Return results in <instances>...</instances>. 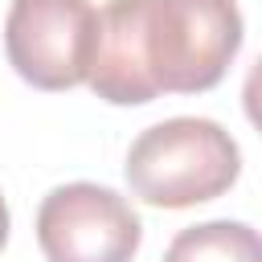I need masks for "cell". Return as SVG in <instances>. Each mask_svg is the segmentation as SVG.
Instances as JSON below:
<instances>
[{
    "label": "cell",
    "mask_w": 262,
    "mask_h": 262,
    "mask_svg": "<svg viewBox=\"0 0 262 262\" xmlns=\"http://www.w3.org/2000/svg\"><path fill=\"white\" fill-rule=\"evenodd\" d=\"M242 172V151L233 135L196 115H176L147 127L127 151V184L143 205L188 209L205 205Z\"/></svg>",
    "instance_id": "cell-1"
},
{
    "label": "cell",
    "mask_w": 262,
    "mask_h": 262,
    "mask_svg": "<svg viewBox=\"0 0 262 262\" xmlns=\"http://www.w3.org/2000/svg\"><path fill=\"white\" fill-rule=\"evenodd\" d=\"M237 0H143L139 57L156 94L213 90L242 49Z\"/></svg>",
    "instance_id": "cell-2"
},
{
    "label": "cell",
    "mask_w": 262,
    "mask_h": 262,
    "mask_svg": "<svg viewBox=\"0 0 262 262\" xmlns=\"http://www.w3.org/2000/svg\"><path fill=\"white\" fill-rule=\"evenodd\" d=\"M98 33L90 0H12L4 20L8 66L37 90H70L86 82Z\"/></svg>",
    "instance_id": "cell-3"
},
{
    "label": "cell",
    "mask_w": 262,
    "mask_h": 262,
    "mask_svg": "<svg viewBox=\"0 0 262 262\" xmlns=\"http://www.w3.org/2000/svg\"><path fill=\"white\" fill-rule=\"evenodd\" d=\"M37 242L49 262H131L143 225L115 188L74 180L57 184L37 209Z\"/></svg>",
    "instance_id": "cell-4"
},
{
    "label": "cell",
    "mask_w": 262,
    "mask_h": 262,
    "mask_svg": "<svg viewBox=\"0 0 262 262\" xmlns=\"http://www.w3.org/2000/svg\"><path fill=\"white\" fill-rule=\"evenodd\" d=\"M139 20H143V0H106L98 12L86 82L98 98L115 106H139L156 98V86L147 82L139 57Z\"/></svg>",
    "instance_id": "cell-5"
},
{
    "label": "cell",
    "mask_w": 262,
    "mask_h": 262,
    "mask_svg": "<svg viewBox=\"0 0 262 262\" xmlns=\"http://www.w3.org/2000/svg\"><path fill=\"white\" fill-rule=\"evenodd\" d=\"M164 262H262V242L246 221H205L180 229Z\"/></svg>",
    "instance_id": "cell-6"
},
{
    "label": "cell",
    "mask_w": 262,
    "mask_h": 262,
    "mask_svg": "<svg viewBox=\"0 0 262 262\" xmlns=\"http://www.w3.org/2000/svg\"><path fill=\"white\" fill-rule=\"evenodd\" d=\"M4 242H8V205L0 196V250H4Z\"/></svg>",
    "instance_id": "cell-7"
}]
</instances>
